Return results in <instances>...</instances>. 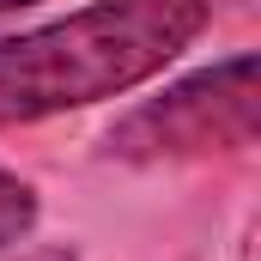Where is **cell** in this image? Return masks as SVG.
<instances>
[{
    "label": "cell",
    "instance_id": "1",
    "mask_svg": "<svg viewBox=\"0 0 261 261\" xmlns=\"http://www.w3.org/2000/svg\"><path fill=\"white\" fill-rule=\"evenodd\" d=\"M213 18V0H97L0 43V128L122 97L164 73Z\"/></svg>",
    "mask_w": 261,
    "mask_h": 261
},
{
    "label": "cell",
    "instance_id": "2",
    "mask_svg": "<svg viewBox=\"0 0 261 261\" xmlns=\"http://www.w3.org/2000/svg\"><path fill=\"white\" fill-rule=\"evenodd\" d=\"M261 128V91H255V55L189 73L164 97L128 110L103 152L122 164H164V158H206V152H243Z\"/></svg>",
    "mask_w": 261,
    "mask_h": 261
},
{
    "label": "cell",
    "instance_id": "4",
    "mask_svg": "<svg viewBox=\"0 0 261 261\" xmlns=\"http://www.w3.org/2000/svg\"><path fill=\"white\" fill-rule=\"evenodd\" d=\"M12 6H31V0H0V12H12Z\"/></svg>",
    "mask_w": 261,
    "mask_h": 261
},
{
    "label": "cell",
    "instance_id": "3",
    "mask_svg": "<svg viewBox=\"0 0 261 261\" xmlns=\"http://www.w3.org/2000/svg\"><path fill=\"white\" fill-rule=\"evenodd\" d=\"M31 225H37V189L0 164V249H12Z\"/></svg>",
    "mask_w": 261,
    "mask_h": 261
}]
</instances>
